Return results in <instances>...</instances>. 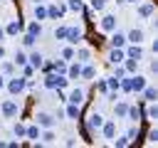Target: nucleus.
<instances>
[{
    "label": "nucleus",
    "mask_w": 158,
    "mask_h": 148,
    "mask_svg": "<svg viewBox=\"0 0 158 148\" xmlns=\"http://www.w3.org/2000/svg\"><path fill=\"white\" fill-rule=\"evenodd\" d=\"M69 84L67 74H57V72H47V76L42 79V86L44 89H64Z\"/></svg>",
    "instance_id": "nucleus-1"
},
{
    "label": "nucleus",
    "mask_w": 158,
    "mask_h": 148,
    "mask_svg": "<svg viewBox=\"0 0 158 148\" xmlns=\"http://www.w3.org/2000/svg\"><path fill=\"white\" fill-rule=\"evenodd\" d=\"M5 89H7L10 96H20V94L27 89V76H10V79L5 81Z\"/></svg>",
    "instance_id": "nucleus-2"
},
{
    "label": "nucleus",
    "mask_w": 158,
    "mask_h": 148,
    "mask_svg": "<svg viewBox=\"0 0 158 148\" xmlns=\"http://www.w3.org/2000/svg\"><path fill=\"white\" fill-rule=\"evenodd\" d=\"M20 111H22V106H20L17 99H5V101L0 104V113H2L5 118H17Z\"/></svg>",
    "instance_id": "nucleus-3"
},
{
    "label": "nucleus",
    "mask_w": 158,
    "mask_h": 148,
    "mask_svg": "<svg viewBox=\"0 0 158 148\" xmlns=\"http://www.w3.org/2000/svg\"><path fill=\"white\" fill-rule=\"evenodd\" d=\"M101 123H104V116H101L99 111H91V113L86 116V133H99Z\"/></svg>",
    "instance_id": "nucleus-4"
},
{
    "label": "nucleus",
    "mask_w": 158,
    "mask_h": 148,
    "mask_svg": "<svg viewBox=\"0 0 158 148\" xmlns=\"http://www.w3.org/2000/svg\"><path fill=\"white\" fill-rule=\"evenodd\" d=\"M35 123L40 128H54V116L49 111H37L35 113Z\"/></svg>",
    "instance_id": "nucleus-5"
},
{
    "label": "nucleus",
    "mask_w": 158,
    "mask_h": 148,
    "mask_svg": "<svg viewBox=\"0 0 158 148\" xmlns=\"http://www.w3.org/2000/svg\"><path fill=\"white\" fill-rule=\"evenodd\" d=\"M84 96H86V91H84L81 86H74V89L64 96V101H67V104H77V106H81V104H84Z\"/></svg>",
    "instance_id": "nucleus-6"
},
{
    "label": "nucleus",
    "mask_w": 158,
    "mask_h": 148,
    "mask_svg": "<svg viewBox=\"0 0 158 148\" xmlns=\"http://www.w3.org/2000/svg\"><path fill=\"white\" fill-rule=\"evenodd\" d=\"M116 22H118L116 15H104V17L99 20V30H101V32H114V30H116Z\"/></svg>",
    "instance_id": "nucleus-7"
},
{
    "label": "nucleus",
    "mask_w": 158,
    "mask_h": 148,
    "mask_svg": "<svg viewBox=\"0 0 158 148\" xmlns=\"http://www.w3.org/2000/svg\"><path fill=\"white\" fill-rule=\"evenodd\" d=\"M99 131L104 133V138H106V141H111V138L116 136V118H109V121L104 118V123H101V128H99Z\"/></svg>",
    "instance_id": "nucleus-8"
},
{
    "label": "nucleus",
    "mask_w": 158,
    "mask_h": 148,
    "mask_svg": "<svg viewBox=\"0 0 158 148\" xmlns=\"http://www.w3.org/2000/svg\"><path fill=\"white\" fill-rule=\"evenodd\" d=\"M109 44L111 47H118V49H123L128 42H126V32H118V30H114L111 32V37H109Z\"/></svg>",
    "instance_id": "nucleus-9"
},
{
    "label": "nucleus",
    "mask_w": 158,
    "mask_h": 148,
    "mask_svg": "<svg viewBox=\"0 0 158 148\" xmlns=\"http://www.w3.org/2000/svg\"><path fill=\"white\" fill-rule=\"evenodd\" d=\"M148 84V79L143 74H131V94H141V89Z\"/></svg>",
    "instance_id": "nucleus-10"
},
{
    "label": "nucleus",
    "mask_w": 158,
    "mask_h": 148,
    "mask_svg": "<svg viewBox=\"0 0 158 148\" xmlns=\"http://www.w3.org/2000/svg\"><path fill=\"white\" fill-rule=\"evenodd\" d=\"M81 35H84L81 27H67V39H64V42H69V44L77 47V44L81 42Z\"/></svg>",
    "instance_id": "nucleus-11"
},
{
    "label": "nucleus",
    "mask_w": 158,
    "mask_h": 148,
    "mask_svg": "<svg viewBox=\"0 0 158 148\" xmlns=\"http://www.w3.org/2000/svg\"><path fill=\"white\" fill-rule=\"evenodd\" d=\"M143 37H146V32H143L141 27H133V30L126 32V42H131V44H141Z\"/></svg>",
    "instance_id": "nucleus-12"
},
{
    "label": "nucleus",
    "mask_w": 158,
    "mask_h": 148,
    "mask_svg": "<svg viewBox=\"0 0 158 148\" xmlns=\"http://www.w3.org/2000/svg\"><path fill=\"white\" fill-rule=\"evenodd\" d=\"M67 12V5H47V20H57V17H62Z\"/></svg>",
    "instance_id": "nucleus-13"
},
{
    "label": "nucleus",
    "mask_w": 158,
    "mask_h": 148,
    "mask_svg": "<svg viewBox=\"0 0 158 148\" xmlns=\"http://www.w3.org/2000/svg\"><path fill=\"white\" fill-rule=\"evenodd\" d=\"M138 64H141V59H131V57H123V62H121V67H123L126 74H136Z\"/></svg>",
    "instance_id": "nucleus-14"
},
{
    "label": "nucleus",
    "mask_w": 158,
    "mask_h": 148,
    "mask_svg": "<svg viewBox=\"0 0 158 148\" xmlns=\"http://www.w3.org/2000/svg\"><path fill=\"white\" fill-rule=\"evenodd\" d=\"M138 17H143V20H148V17H153V12H156V5L153 2H143V5H138Z\"/></svg>",
    "instance_id": "nucleus-15"
},
{
    "label": "nucleus",
    "mask_w": 158,
    "mask_h": 148,
    "mask_svg": "<svg viewBox=\"0 0 158 148\" xmlns=\"http://www.w3.org/2000/svg\"><path fill=\"white\" fill-rule=\"evenodd\" d=\"M25 30V25L20 22V20H10L7 25H5V35H10V37H15L17 32H22Z\"/></svg>",
    "instance_id": "nucleus-16"
},
{
    "label": "nucleus",
    "mask_w": 158,
    "mask_h": 148,
    "mask_svg": "<svg viewBox=\"0 0 158 148\" xmlns=\"http://www.w3.org/2000/svg\"><path fill=\"white\" fill-rule=\"evenodd\" d=\"M123 54H126V57H131V59H143V47H141V44L123 47Z\"/></svg>",
    "instance_id": "nucleus-17"
},
{
    "label": "nucleus",
    "mask_w": 158,
    "mask_h": 148,
    "mask_svg": "<svg viewBox=\"0 0 158 148\" xmlns=\"http://www.w3.org/2000/svg\"><path fill=\"white\" fill-rule=\"evenodd\" d=\"M67 79H79V74H81V62H74L72 59V64H67Z\"/></svg>",
    "instance_id": "nucleus-18"
},
{
    "label": "nucleus",
    "mask_w": 158,
    "mask_h": 148,
    "mask_svg": "<svg viewBox=\"0 0 158 148\" xmlns=\"http://www.w3.org/2000/svg\"><path fill=\"white\" fill-rule=\"evenodd\" d=\"M64 118H72V121L81 118V106H77V104H67V109H64Z\"/></svg>",
    "instance_id": "nucleus-19"
},
{
    "label": "nucleus",
    "mask_w": 158,
    "mask_h": 148,
    "mask_svg": "<svg viewBox=\"0 0 158 148\" xmlns=\"http://www.w3.org/2000/svg\"><path fill=\"white\" fill-rule=\"evenodd\" d=\"M123 57H126V54H123V49L111 47V52H109V57H106V59H109V64H121V62H123Z\"/></svg>",
    "instance_id": "nucleus-20"
},
{
    "label": "nucleus",
    "mask_w": 158,
    "mask_h": 148,
    "mask_svg": "<svg viewBox=\"0 0 158 148\" xmlns=\"http://www.w3.org/2000/svg\"><path fill=\"white\" fill-rule=\"evenodd\" d=\"M42 62H44V57H42V52H37V49H32V52L27 54V64H32L35 69H40V67H42Z\"/></svg>",
    "instance_id": "nucleus-21"
},
{
    "label": "nucleus",
    "mask_w": 158,
    "mask_h": 148,
    "mask_svg": "<svg viewBox=\"0 0 158 148\" xmlns=\"http://www.w3.org/2000/svg\"><path fill=\"white\" fill-rule=\"evenodd\" d=\"M40 138H42V141H40L42 146H52V143L57 141V133H54L52 128H44V131H40Z\"/></svg>",
    "instance_id": "nucleus-22"
},
{
    "label": "nucleus",
    "mask_w": 158,
    "mask_h": 148,
    "mask_svg": "<svg viewBox=\"0 0 158 148\" xmlns=\"http://www.w3.org/2000/svg\"><path fill=\"white\" fill-rule=\"evenodd\" d=\"M25 32H30L32 37H37V39H40V37H42V22H40V20H32V22L25 27Z\"/></svg>",
    "instance_id": "nucleus-23"
},
{
    "label": "nucleus",
    "mask_w": 158,
    "mask_h": 148,
    "mask_svg": "<svg viewBox=\"0 0 158 148\" xmlns=\"http://www.w3.org/2000/svg\"><path fill=\"white\" fill-rule=\"evenodd\" d=\"M74 59H77V62H81V64H84V62H89V59H91V49L79 47V49L74 52Z\"/></svg>",
    "instance_id": "nucleus-24"
},
{
    "label": "nucleus",
    "mask_w": 158,
    "mask_h": 148,
    "mask_svg": "<svg viewBox=\"0 0 158 148\" xmlns=\"http://www.w3.org/2000/svg\"><path fill=\"white\" fill-rule=\"evenodd\" d=\"M94 74H96V67L89 64V62H84V64H81V74H79V79H91Z\"/></svg>",
    "instance_id": "nucleus-25"
},
{
    "label": "nucleus",
    "mask_w": 158,
    "mask_h": 148,
    "mask_svg": "<svg viewBox=\"0 0 158 148\" xmlns=\"http://www.w3.org/2000/svg\"><path fill=\"white\" fill-rule=\"evenodd\" d=\"M126 111H128V104L126 101H116L114 104V116L116 118H126Z\"/></svg>",
    "instance_id": "nucleus-26"
},
{
    "label": "nucleus",
    "mask_w": 158,
    "mask_h": 148,
    "mask_svg": "<svg viewBox=\"0 0 158 148\" xmlns=\"http://www.w3.org/2000/svg\"><path fill=\"white\" fill-rule=\"evenodd\" d=\"M40 131H42V128H40L37 123H32V126H27V128H25V138H30V141L35 143V141L40 138Z\"/></svg>",
    "instance_id": "nucleus-27"
},
{
    "label": "nucleus",
    "mask_w": 158,
    "mask_h": 148,
    "mask_svg": "<svg viewBox=\"0 0 158 148\" xmlns=\"http://www.w3.org/2000/svg\"><path fill=\"white\" fill-rule=\"evenodd\" d=\"M35 20H40V22H44V20H47V5L35 2Z\"/></svg>",
    "instance_id": "nucleus-28"
},
{
    "label": "nucleus",
    "mask_w": 158,
    "mask_h": 148,
    "mask_svg": "<svg viewBox=\"0 0 158 148\" xmlns=\"http://www.w3.org/2000/svg\"><path fill=\"white\" fill-rule=\"evenodd\" d=\"M74 52H77V47H74V44H67V47H62L59 57H62L64 62H72V59H74Z\"/></svg>",
    "instance_id": "nucleus-29"
},
{
    "label": "nucleus",
    "mask_w": 158,
    "mask_h": 148,
    "mask_svg": "<svg viewBox=\"0 0 158 148\" xmlns=\"http://www.w3.org/2000/svg\"><path fill=\"white\" fill-rule=\"evenodd\" d=\"M141 94H143V99H146V101H156V96H158L156 86H151V84H146V86L141 89Z\"/></svg>",
    "instance_id": "nucleus-30"
},
{
    "label": "nucleus",
    "mask_w": 158,
    "mask_h": 148,
    "mask_svg": "<svg viewBox=\"0 0 158 148\" xmlns=\"http://www.w3.org/2000/svg\"><path fill=\"white\" fill-rule=\"evenodd\" d=\"M146 118H148V121H156V118H158V104H156V101H148V106H146Z\"/></svg>",
    "instance_id": "nucleus-31"
},
{
    "label": "nucleus",
    "mask_w": 158,
    "mask_h": 148,
    "mask_svg": "<svg viewBox=\"0 0 158 148\" xmlns=\"http://www.w3.org/2000/svg\"><path fill=\"white\" fill-rule=\"evenodd\" d=\"M67 10H72V12H81V10H84V0H67Z\"/></svg>",
    "instance_id": "nucleus-32"
},
{
    "label": "nucleus",
    "mask_w": 158,
    "mask_h": 148,
    "mask_svg": "<svg viewBox=\"0 0 158 148\" xmlns=\"http://www.w3.org/2000/svg\"><path fill=\"white\" fill-rule=\"evenodd\" d=\"M12 62H15V67H22V64H27V54H25L22 49H17V52H15V57H12Z\"/></svg>",
    "instance_id": "nucleus-33"
},
{
    "label": "nucleus",
    "mask_w": 158,
    "mask_h": 148,
    "mask_svg": "<svg viewBox=\"0 0 158 148\" xmlns=\"http://www.w3.org/2000/svg\"><path fill=\"white\" fill-rule=\"evenodd\" d=\"M106 2L109 0H89V7H91V12H101L106 7Z\"/></svg>",
    "instance_id": "nucleus-34"
},
{
    "label": "nucleus",
    "mask_w": 158,
    "mask_h": 148,
    "mask_svg": "<svg viewBox=\"0 0 158 148\" xmlns=\"http://www.w3.org/2000/svg\"><path fill=\"white\" fill-rule=\"evenodd\" d=\"M35 44H37V37H32L30 32H25V35H22V47H30V49H32Z\"/></svg>",
    "instance_id": "nucleus-35"
},
{
    "label": "nucleus",
    "mask_w": 158,
    "mask_h": 148,
    "mask_svg": "<svg viewBox=\"0 0 158 148\" xmlns=\"http://www.w3.org/2000/svg\"><path fill=\"white\" fill-rule=\"evenodd\" d=\"M0 74H2V76H12V74H15V62H5L2 69H0Z\"/></svg>",
    "instance_id": "nucleus-36"
},
{
    "label": "nucleus",
    "mask_w": 158,
    "mask_h": 148,
    "mask_svg": "<svg viewBox=\"0 0 158 148\" xmlns=\"http://www.w3.org/2000/svg\"><path fill=\"white\" fill-rule=\"evenodd\" d=\"M52 72H57V74H64V72H67V62H64V59H57V62H52Z\"/></svg>",
    "instance_id": "nucleus-37"
},
{
    "label": "nucleus",
    "mask_w": 158,
    "mask_h": 148,
    "mask_svg": "<svg viewBox=\"0 0 158 148\" xmlns=\"http://www.w3.org/2000/svg\"><path fill=\"white\" fill-rule=\"evenodd\" d=\"M25 128H27V126L17 121V123L12 126V136H15V138H25Z\"/></svg>",
    "instance_id": "nucleus-38"
},
{
    "label": "nucleus",
    "mask_w": 158,
    "mask_h": 148,
    "mask_svg": "<svg viewBox=\"0 0 158 148\" xmlns=\"http://www.w3.org/2000/svg\"><path fill=\"white\" fill-rule=\"evenodd\" d=\"M111 143H114V146H116V148H126V146H128V143H131V141H128V138H126V133H123V136H121V138H116V136H114V138H111Z\"/></svg>",
    "instance_id": "nucleus-39"
},
{
    "label": "nucleus",
    "mask_w": 158,
    "mask_h": 148,
    "mask_svg": "<svg viewBox=\"0 0 158 148\" xmlns=\"http://www.w3.org/2000/svg\"><path fill=\"white\" fill-rule=\"evenodd\" d=\"M54 39H59V42H64V39H67V25H62V27H57V30H54Z\"/></svg>",
    "instance_id": "nucleus-40"
},
{
    "label": "nucleus",
    "mask_w": 158,
    "mask_h": 148,
    "mask_svg": "<svg viewBox=\"0 0 158 148\" xmlns=\"http://www.w3.org/2000/svg\"><path fill=\"white\" fill-rule=\"evenodd\" d=\"M106 86H109V91H118V79L116 76H109L106 79Z\"/></svg>",
    "instance_id": "nucleus-41"
},
{
    "label": "nucleus",
    "mask_w": 158,
    "mask_h": 148,
    "mask_svg": "<svg viewBox=\"0 0 158 148\" xmlns=\"http://www.w3.org/2000/svg\"><path fill=\"white\" fill-rule=\"evenodd\" d=\"M35 72H37V69H35L32 64H22V76H27V79H30V76H32Z\"/></svg>",
    "instance_id": "nucleus-42"
},
{
    "label": "nucleus",
    "mask_w": 158,
    "mask_h": 148,
    "mask_svg": "<svg viewBox=\"0 0 158 148\" xmlns=\"http://www.w3.org/2000/svg\"><path fill=\"white\" fill-rule=\"evenodd\" d=\"M96 91H99V94H104V96H106V91H109V86H106V79H101V81H99V84H96Z\"/></svg>",
    "instance_id": "nucleus-43"
},
{
    "label": "nucleus",
    "mask_w": 158,
    "mask_h": 148,
    "mask_svg": "<svg viewBox=\"0 0 158 148\" xmlns=\"http://www.w3.org/2000/svg\"><path fill=\"white\" fill-rule=\"evenodd\" d=\"M126 138H128V141H136V138H138V128H136V126L128 128V131H126Z\"/></svg>",
    "instance_id": "nucleus-44"
},
{
    "label": "nucleus",
    "mask_w": 158,
    "mask_h": 148,
    "mask_svg": "<svg viewBox=\"0 0 158 148\" xmlns=\"http://www.w3.org/2000/svg\"><path fill=\"white\" fill-rule=\"evenodd\" d=\"M114 67H116V69H114V76H116V79L126 76V72H123V67H121V64H114Z\"/></svg>",
    "instance_id": "nucleus-45"
},
{
    "label": "nucleus",
    "mask_w": 158,
    "mask_h": 148,
    "mask_svg": "<svg viewBox=\"0 0 158 148\" xmlns=\"http://www.w3.org/2000/svg\"><path fill=\"white\" fill-rule=\"evenodd\" d=\"M158 141V128H153L151 133H148V143H156Z\"/></svg>",
    "instance_id": "nucleus-46"
},
{
    "label": "nucleus",
    "mask_w": 158,
    "mask_h": 148,
    "mask_svg": "<svg viewBox=\"0 0 158 148\" xmlns=\"http://www.w3.org/2000/svg\"><path fill=\"white\" fill-rule=\"evenodd\" d=\"M118 5H131V2H138V0H116Z\"/></svg>",
    "instance_id": "nucleus-47"
},
{
    "label": "nucleus",
    "mask_w": 158,
    "mask_h": 148,
    "mask_svg": "<svg viewBox=\"0 0 158 148\" xmlns=\"http://www.w3.org/2000/svg\"><path fill=\"white\" fill-rule=\"evenodd\" d=\"M2 39H5V27L0 25V42H2Z\"/></svg>",
    "instance_id": "nucleus-48"
},
{
    "label": "nucleus",
    "mask_w": 158,
    "mask_h": 148,
    "mask_svg": "<svg viewBox=\"0 0 158 148\" xmlns=\"http://www.w3.org/2000/svg\"><path fill=\"white\" fill-rule=\"evenodd\" d=\"M2 89H5V76L0 74V91H2Z\"/></svg>",
    "instance_id": "nucleus-49"
},
{
    "label": "nucleus",
    "mask_w": 158,
    "mask_h": 148,
    "mask_svg": "<svg viewBox=\"0 0 158 148\" xmlns=\"http://www.w3.org/2000/svg\"><path fill=\"white\" fill-rule=\"evenodd\" d=\"M2 57H5V47L0 44V59H2Z\"/></svg>",
    "instance_id": "nucleus-50"
},
{
    "label": "nucleus",
    "mask_w": 158,
    "mask_h": 148,
    "mask_svg": "<svg viewBox=\"0 0 158 148\" xmlns=\"http://www.w3.org/2000/svg\"><path fill=\"white\" fill-rule=\"evenodd\" d=\"M5 146H7V141H0V148H5Z\"/></svg>",
    "instance_id": "nucleus-51"
},
{
    "label": "nucleus",
    "mask_w": 158,
    "mask_h": 148,
    "mask_svg": "<svg viewBox=\"0 0 158 148\" xmlns=\"http://www.w3.org/2000/svg\"><path fill=\"white\" fill-rule=\"evenodd\" d=\"M0 2H5V0H0Z\"/></svg>",
    "instance_id": "nucleus-52"
}]
</instances>
